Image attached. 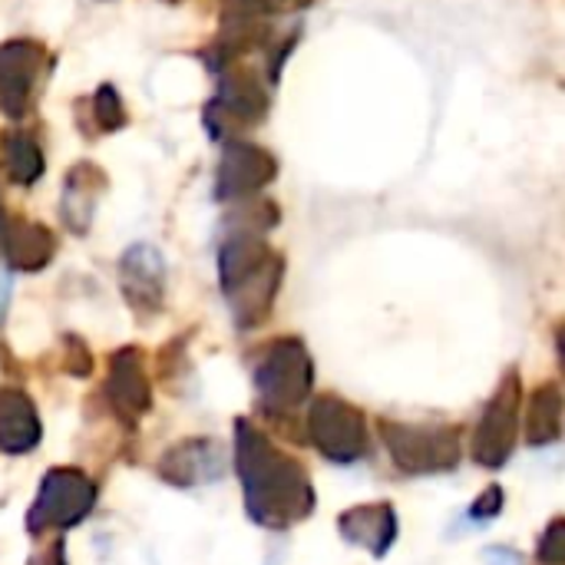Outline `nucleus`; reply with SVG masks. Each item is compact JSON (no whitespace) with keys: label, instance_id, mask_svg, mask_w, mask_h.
Segmentation results:
<instances>
[{"label":"nucleus","instance_id":"f257e3e1","mask_svg":"<svg viewBox=\"0 0 565 565\" xmlns=\"http://www.w3.org/2000/svg\"><path fill=\"white\" fill-rule=\"evenodd\" d=\"M238 473L245 483V507L262 526H291L315 507L305 470L245 420H238Z\"/></svg>","mask_w":565,"mask_h":565},{"label":"nucleus","instance_id":"f03ea898","mask_svg":"<svg viewBox=\"0 0 565 565\" xmlns=\"http://www.w3.org/2000/svg\"><path fill=\"white\" fill-rule=\"evenodd\" d=\"M215 70H218V93L212 96L205 109V126L212 129V136L232 139L242 129L265 122L271 109V96H268V86L258 79V73L245 66L242 60L222 63Z\"/></svg>","mask_w":565,"mask_h":565},{"label":"nucleus","instance_id":"7ed1b4c3","mask_svg":"<svg viewBox=\"0 0 565 565\" xmlns=\"http://www.w3.org/2000/svg\"><path fill=\"white\" fill-rule=\"evenodd\" d=\"M255 387L268 411L291 414L311 391V358L298 338L271 341L255 361Z\"/></svg>","mask_w":565,"mask_h":565},{"label":"nucleus","instance_id":"20e7f679","mask_svg":"<svg viewBox=\"0 0 565 565\" xmlns=\"http://www.w3.org/2000/svg\"><path fill=\"white\" fill-rule=\"evenodd\" d=\"M50 66L46 46L30 36L0 43V113L23 119L33 106L40 79Z\"/></svg>","mask_w":565,"mask_h":565},{"label":"nucleus","instance_id":"39448f33","mask_svg":"<svg viewBox=\"0 0 565 565\" xmlns=\"http://www.w3.org/2000/svg\"><path fill=\"white\" fill-rule=\"evenodd\" d=\"M96 503V487L79 470H53L46 473L40 497L30 510V533L70 530L76 526Z\"/></svg>","mask_w":565,"mask_h":565},{"label":"nucleus","instance_id":"423d86ee","mask_svg":"<svg viewBox=\"0 0 565 565\" xmlns=\"http://www.w3.org/2000/svg\"><path fill=\"white\" fill-rule=\"evenodd\" d=\"M308 434L318 444V450L338 463H354V460L367 457V450H371V437H367L361 411L338 397L315 401V407L308 414Z\"/></svg>","mask_w":565,"mask_h":565},{"label":"nucleus","instance_id":"0eeeda50","mask_svg":"<svg viewBox=\"0 0 565 565\" xmlns=\"http://www.w3.org/2000/svg\"><path fill=\"white\" fill-rule=\"evenodd\" d=\"M381 437L394 454L397 467L407 473H434L450 470L460 460V437L457 430H430V427H404V424H381Z\"/></svg>","mask_w":565,"mask_h":565},{"label":"nucleus","instance_id":"6e6552de","mask_svg":"<svg viewBox=\"0 0 565 565\" xmlns=\"http://www.w3.org/2000/svg\"><path fill=\"white\" fill-rule=\"evenodd\" d=\"M278 175V159L265 146L245 139H225L222 159L215 169V199L218 202H242L258 195Z\"/></svg>","mask_w":565,"mask_h":565},{"label":"nucleus","instance_id":"1a4fd4ad","mask_svg":"<svg viewBox=\"0 0 565 565\" xmlns=\"http://www.w3.org/2000/svg\"><path fill=\"white\" fill-rule=\"evenodd\" d=\"M516 411H520V374L513 371L493 394L473 440V457L483 467H503L510 460L516 444Z\"/></svg>","mask_w":565,"mask_h":565},{"label":"nucleus","instance_id":"9d476101","mask_svg":"<svg viewBox=\"0 0 565 565\" xmlns=\"http://www.w3.org/2000/svg\"><path fill=\"white\" fill-rule=\"evenodd\" d=\"M122 295L129 308L142 318L162 311L166 298V262L152 245H132L119 262Z\"/></svg>","mask_w":565,"mask_h":565},{"label":"nucleus","instance_id":"9b49d317","mask_svg":"<svg viewBox=\"0 0 565 565\" xmlns=\"http://www.w3.org/2000/svg\"><path fill=\"white\" fill-rule=\"evenodd\" d=\"M0 252L17 271H43L56 258V235L26 215H0Z\"/></svg>","mask_w":565,"mask_h":565},{"label":"nucleus","instance_id":"f8f14e48","mask_svg":"<svg viewBox=\"0 0 565 565\" xmlns=\"http://www.w3.org/2000/svg\"><path fill=\"white\" fill-rule=\"evenodd\" d=\"M281 275H285V258L275 252L262 268H255L248 278H242L225 291L238 328H255L271 315V305L281 288Z\"/></svg>","mask_w":565,"mask_h":565},{"label":"nucleus","instance_id":"ddd939ff","mask_svg":"<svg viewBox=\"0 0 565 565\" xmlns=\"http://www.w3.org/2000/svg\"><path fill=\"white\" fill-rule=\"evenodd\" d=\"M109 175L96 162H76L66 169L63 192H60V215L73 235H86L96 215L99 199L106 195Z\"/></svg>","mask_w":565,"mask_h":565},{"label":"nucleus","instance_id":"4468645a","mask_svg":"<svg viewBox=\"0 0 565 565\" xmlns=\"http://www.w3.org/2000/svg\"><path fill=\"white\" fill-rule=\"evenodd\" d=\"M106 394L113 401V407L126 417H139L149 411L152 397H149V381H146V367H142V354L136 348H122L113 354L109 361V381H106Z\"/></svg>","mask_w":565,"mask_h":565},{"label":"nucleus","instance_id":"2eb2a0df","mask_svg":"<svg viewBox=\"0 0 565 565\" xmlns=\"http://www.w3.org/2000/svg\"><path fill=\"white\" fill-rule=\"evenodd\" d=\"M162 477L175 487L212 483L222 477V450L212 440H185L162 457Z\"/></svg>","mask_w":565,"mask_h":565},{"label":"nucleus","instance_id":"dca6fc26","mask_svg":"<svg viewBox=\"0 0 565 565\" xmlns=\"http://www.w3.org/2000/svg\"><path fill=\"white\" fill-rule=\"evenodd\" d=\"M341 536L354 546L371 550L374 556H384L391 543L397 540V516L387 503H367V507L348 510L341 516Z\"/></svg>","mask_w":565,"mask_h":565},{"label":"nucleus","instance_id":"f3484780","mask_svg":"<svg viewBox=\"0 0 565 565\" xmlns=\"http://www.w3.org/2000/svg\"><path fill=\"white\" fill-rule=\"evenodd\" d=\"M40 444V420L23 391H0V447L23 454Z\"/></svg>","mask_w":565,"mask_h":565},{"label":"nucleus","instance_id":"a211bd4d","mask_svg":"<svg viewBox=\"0 0 565 565\" xmlns=\"http://www.w3.org/2000/svg\"><path fill=\"white\" fill-rule=\"evenodd\" d=\"M0 159H3L7 179L13 185H23V189L33 185L43 175V169H46L40 142L30 132H23V129L3 132V139H0Z\"/></svg>","mask_w":565,"mask_h":565},{"label":"nucleus","instance_id":"6ab92c4d","mask_svg":"<svg viewBox=\"0 0 565 565\" xmlns=\"http://www.w3.org/2000/svg\"><path fill=\"white\" fill-rule=\"evenodd\" d=\"M563 430V394L556 384H543L530 401V440L553 444Z\"/></svg>","mask_w":565,"mask_h":565},{"label":"nucleus","instance_id":"aec40b11","mask_svg":"<svg viewBox=\"0 0 565 565\" xmlns=\"http://www.w3.org/2000/svg\"><path fill=\"white\" fill-rule=\"evenodd\" d=\"M278 205L268 199H242L235 209L225 215V232H248V235H265L278 225Z\"/></svg>","mask_w":565,"mask_h":565},{"label":"nucleus","instance_id":"412c9836","mask_svg":"<svg viewBox=\"0 0 565 565\" xmlns=\"http://www.w3.org/2000/svg\"><path fill=\"white\" fill-rule=\"evenodd\" d=\"M79 106H86L89 109V119H93V129L96 132H119V129H126V122H129V113H126V106H122V96H119V89L113 86V83H103L89 99H83Z\"/></svg>","mask_w":565,"mask_h":565},{"label":"nucleus","instance_id":"4be33fe9","mask_svg":"<svg viewBox=\"0 0 565 565\" xmlns=\"http://www.w3.org/2000/svg\"><path fill=\"white\" fill-rule=\"evenodd\" d=\"M315 0H222V13L228 17H252V20H268L281 13H295L311 7Z\"/></svg>","mask_w":565,"mask_h":565},{"label":"nucleus","instance_id":"5701e85b","mask_svg":"<svg viewBox=\"0 0 565 565\" xmlns=\"http://www.w3.org/2000/svg\"><path fill=\"white\" fill-rule=\"evenodd\" d=\"M563 520H556L550 530H546V536H543V546H540V559L546 565H559L563 563Z\"/></svg>","mask_w":565,"mask_h":565},{"label":"nucleus","instance_id":"b1692460","mask_svg":"<svg viewBox=\"0 0 565 565\" xmlns=\"http://www.w3.org/2000/svg\"><path fill=\"white\" fill-rule=\"evenodd\" d=\"M500 507H503V493H500V487H490V490L470 507V516H473V520H493V516L500 513Z\"/></svg>","mask_w":565,"mask_h":565},{"label":"nucleus","instance_id":"393cba45","mask_svg":"<svg viewBox=\"0 0 565 565\" xmlns=\"http://www.w3.org/2000/svg\"><path fill=\"white\" fill-rule=\"evenodd\" d=\"M70 358H66V371L70 374H76V377H83V374H89V367H93V358L86 354V348L76 341V338H70Z\"/></svg>","mask_w":565,"mask_h":565},{"label":"nucleus","instance_id":"a878e982","mask_svg":"<svg viewBox=\"0 0 565 565\" xmlns=\"http://www.w3.org/2000/svg\"><path fill=\"white\" fill-rule=\"evenodd\" d=\"M33 565H66L63 563V543H53L46 553H40V556L33 559Z\"/></svg>","mask_w":565,"mask_h":565},{"label":"nucleus","instance_id":"bb28decb","mask_svg":"<svg viewBox=\"0 0 565 565\" xmlns=\"http://www.w3.org/2000/svg\"><path fill=\"white\" fill-rule=\"evenodd\" d=\"M162 3H172V7H179V3H185V0H162Z\"/></svg>","mask_w":565,"mask_h":565}]
</instances>
